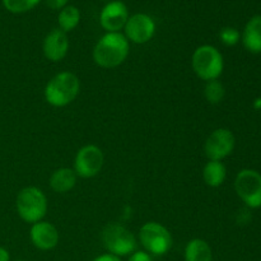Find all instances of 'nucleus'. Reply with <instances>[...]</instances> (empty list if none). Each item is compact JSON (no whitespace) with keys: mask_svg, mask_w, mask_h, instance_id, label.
<instances>
[{"mask_svg":"<svg viewBox=\"0 0 261 261\" xmlns=\"http://www.w3.org/2000/svg\"><path fill=\"white\" fill-rule=\"evenodd\" d=\"M69 0H45L46 5L54 10H60L68 5Z\"/></svg>","mask_w":261,"mask_h":261,"instance_id":"23","label":"nucleus"},{"mask_svg":"<svg viewBox=\"0 0 261 261\" xmlns=\"http://www.w3.org/2000/svg\"><path fill=\"white\" fill-rule=\"evenodd\" d=\"M127 261H153V259L147 251H134Z\"/></svg>","mask_w":261,"mask_h":261,"instance_id":"22","label":"nucleus"},{"mask_svg":"<svg viewBox=\"0 0 261 261\" xmlns=\"http://www.w3.org/2000/svg\"><path fill=\"white\" fill-rule=\"evenodd\" d=\"M30 239L36 249L41 250V251H50L58 246L60 234H59L58 228L53 223L40 221L31 226Z\"/></svg>","mask_w":261,"mask_h":261,"instance_id":"12","label":"nucleus"},{"mask_svg":"<svg viewBox=\"0 0 261 261\" xmlns=\"http://www.w3.org/2000/svg\"><path fill=\"white\" fill-rule=\"evenodd\" d=\"M93 261H122V260L120 259V257H117V256H115V255L109 254V252H107V254H102V255H99V256H97Z\"/></svg>","mask_w":261,"mask_h":261,"instance_id":"24","label":"nucleus"},{"mask_svg":"<svg viewBox=\"0 0 261 261\" xmlns=\"http://www.w3.org/2000/svg\"><path fill=\"white\" fill-rule=\"evenodd\" d=\"M241 41L249 53L261 54V15H255L246 23Z\"/></svg>","mask_w":261,"mask_h":261,"instance_id":"14","label":"nucleus"},{"mask_svg":"<svg viewBox=\"0 0 261 261\" xmlns=\"http://www.w3.org/2000/svg\"><path fill=\"white\" fill-rule=\"evenodd\" d=\"M102 244L109 254L117 257L127 256L137 251V239L134 234L119 223H110L101 234Z\"/></svg>","mask_w":261,"mask_h":261,"instance_id":"5","label":"nucleus"},{"mask_svg":"<svg viewBox=\"0 0 261 261\" xmlns=\"http://www.w3.org/2000/svg\"><path fill=\"white\" fill-rule=\"evenodd\" d=\"M79 22H81V10L76 7H74V5L68 4L59 12V30L64 31L65 33L75 30Z\"/></svg>","mask_w":261,"mask_h":261,"instance_id":"18","label":"nucleus"},{"mask_svg":"<svg viewBox=\"0 0 261 261\" xmlns=\"http://www.w3.org/2000/svg\"><path fill=\"white\" fill-rule=\"evenodd\" d=\"M41 0H3V5L13 14H23L32 10Z\"/></svg>","mask_w":261,"mask_h":261,"instance_id":"20","label":"nucleus"},{"mask_svg":"<svg viewBox=\"0 0 261 261\" xmlns=\"http://www.w3.org/2000/svg\"><path fill=\"white\" fill-rule=\"evenodd\" d=\"M76 181H78V176L73 168L61 167L51 173L48 184L53 191L58 194H65L75 188Z\"/></svg>","mask_w":261,"mask_h":261,"instance_id":"15","label":"nucleus"},{"mask_svg":"<svg viewBox=\"0 0 261 261\" xmlns=\"http://www.w3.org/2000/svg\"><path fill=\"white\" fill-rule=\"evenodd\" d=\"M236 147L233 133L226 127L213 130L204 143V152L209 161H223L232 154Z\"/></svg>","mask_w":261,"mask_h":261,"instance_id":"9","label":"nucleus"},{"mask_svg":"<svg viewBox=\"0 0 261 261\" xmlns=\"http://www.w3.org/2000/svg\"><path fill=\"white\" fill-rule=\"evenodd\" d=\"M103 163L105 155L101 148L94 144H87L76 152L73 170L78 177L92 178L101 172Z\"/></svg>","mask_w":261,"mask_h":261,"instance_id":"8","label":"nucleus"},{"mask_svg":"<svg viewBox=\"0 0 261 261\" xmlns=\"http://www.w3.org/2000/svg\"><path fill=\"white\" fill-rule=\"evenodd\" d=\"M234 191L247 208H261V173L252 168L240 171L234 178Z\"/></svg>","mask_w":261,"mask_h":261,"instance_id":"7","label":"nucleus"},{"mask_svg":"<svg viewBox=\"0 0 261 261\" xmlns=\"http://www.w3.org/2000/svg\"><path fill=\"white\" fill-rule=\"evenodd\" d=\"M219 38L226 46H234L241 41V33L233 27H224L219 32Z\"/></svg>","mask_w":261,"mask_h":261,"instance_id":"21","label":"nucleus"},{"mask_svg":"<svg viewBox=\"0 0 261 261\" xmlns=\"http://www.w3.org/2000/svg\"><path fill=\"white\" fill-rule=\"evenodd\" d=\"M81 91V81L71 71H60L47 82L43 91L46 102L53 107H65L75 101Z\"/></svg>","mask_w":261,"mask_h":261,"instance_id":"2","label":"nucleus"},{"mask_svg":"<svg viewBox=\"0 0 261 261\" xmlns=\"http://www.w3.org/2000/svg\"><path fill=\"white\" fill-rule=\"evenodd\" d=\"M129 17V10L125 3L111 0L99 13V24L106 32H120L124 30Z\"/></svg>","mask_w":261,"mask_h":261,"instance_id":"11","label":"nucleus"},{"mask_svg":"<svg viewBox=\"0 0 261 261\" xmlns=\"http://www.w3.org/2000/svg\"><path fill=\"white\" fill-rule=\"evenodd\" d=\"M0 261H10L9 251L3 246H0Z\"/></svg>","mask_w":261,"mask_h":261,"instance_id":"25","label":"nucleus"},{"mask_svg":"<svg viewBox=\"0 0 261 261\" xmlns=\"http://www.w3.org/2000/svg\"><path fill=\"white\" fill-rule=\"evenodd\" d=\"M191 68L201 81H217L224 70L223 55L214 46L201 45L191 56Z\"/></svg>","mask_w":261,"mask_h":261,"instance_id":"4","label":"nucleus"},{"mask_svg":"<svg viewBox=\"0 0 261 261\" xmlns=\"http://www.w3.org/2000/svg\"><path fill=\"white\" fill-rule=\"evenodd\" d=\"M139 241L149 255L162 256L172 247L171 232L158 222H147L139 229Z\"/></svg>","mask_w":261,"mask_h":261,"instance_id":"6","label":"nucleus"},{"mask_svg":"<svg viewBox=\"0 0 261 261\" xmlns=\"http://www.w3.org/2000/svg\"><path fill=\"white\" fill-rule=\"evenodd\" d=\"M103 2H111V0H103Z\"/></svg>","mask_w":261,"mask_h":261,"instance_id":"26","label":"nucleus"},{"mask_svg":"<svg viewBox=\"0 0 261 261\" xmlns=\"http://www.w3.org/2000/svg\"><path fill=\"white\" fill-rule=\"evenodd\" d=\"M204 96H205V99L209 103L217 105L223 101L224 96H226V89H224V86L218 79L206 82L205 88H204Z\"/></svg>","mask_w":261,"mask_h":261,"instance_id":"19","label":"nucleus"},{"mask_svg":"<svg viewBox=\"0 0 261 261\" xmlns=\"http://www.w3.org/2000/svg\"><path fill=\"white\" fill-rule=\"evenodd\" d=\"M14 261H25V260H14Z\"/></svg>","mask_w":261,"mask_h":261,"instance_id":"27","label":"nucleus"},{"mask_svg":"<svg viewBox=\"0 0 261 261\" xmlns=\"http://www.w3.org/2000/svg\"><path fill=\"white\" fill-rule=\"evenodd\" d=\"M69 38L64 31L55 28L46 35L42 43V51L45 58L53 63H59L66 58L69 53Z\"/></svg>","mask_w":261,"mask_h":261,"instance_id":"13","label":"nucleus"},{"mask_svg":"<svg viewBox=\"0 0 261 261\" xmlns=\"http://www.w3.org/2000/svg\"><path fill=\"white\" fill-rule=\"evenodd\" d=\"M130 53V42L121 32H106L93 48V60L99 68L114 69L125 63Z\"/></svg>","mask_w":261,"mask_h":261,"instance_id":"1","label":"nucleus"},{"mask_svg":"<svg viewBox=\"0 0 261 261\" xmlns=\"http://www.w3.org/2000/svg\"><path fill=\"white\" fill-rule=\"evenodd\" d=\"M124 35L129 42L143 45L154 37L155 22L150 15L137 13L130 15L124 27Z\"/></svg>","mask_w":261,"mask_h":261,"instance_id":"10","label":"nucleus"},{"mask_svg":"<svg viewBox=\"0 0 261 261\" xmlns=\"http://www.w3.org/2000/svg\"><path fill=\"white\" fill-rule=\"evenodd\" d=\"M227 177V168L222 161H208L203 168V180L209 188H219Z\"/></svg>","mask_w":261,"mask_h":261,"instance_id":"17","label":"nucleus"},{"mask_svg":"<svg viewBox=\"0 0 261 261\" xmlns=\"http://www.w3.org/2000/svg\"><path fill=\"white\" fill-rule=\"evenodd\" d=\"M184 257L185 261H213V251L205 240L194 239L186 245Z\"/></svg>","mask_w":261,"mask_h":261,"instance_id":"16","label":"nucleus"},{"mask_svg":"<svg viewBox=\"0 0 261 261\" xmlns=\"http://www.w3.org/2000/svg\"><path fill=\"white\" fill-rule=\"evenodd\" d=\"M15 208L19 218L28 224H35L43 221L47 213V198L41 189L27 186L18 193L15 199Z\"/></svg>","mask_w":261,"mask_h":261,"instance_id":"3","label":"nucleus"}]
</instances>
